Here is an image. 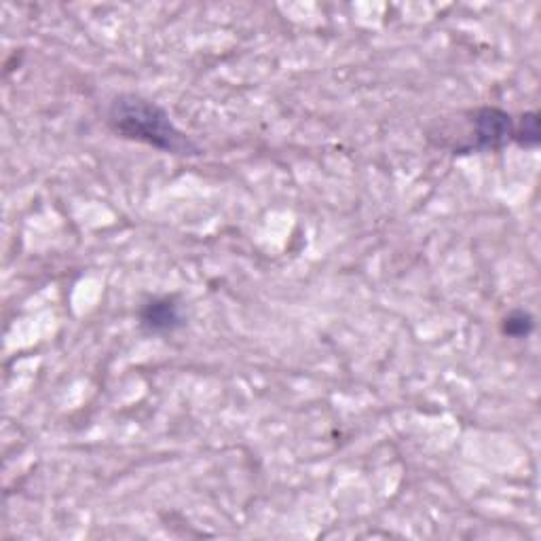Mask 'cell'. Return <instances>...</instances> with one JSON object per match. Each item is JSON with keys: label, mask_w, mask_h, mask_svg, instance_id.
I'll list each match as a JSON object with an SVG mask.
<instances>
[{"label": "cell", "mask_w": 541, "mask_h": 541, "mask_svg": "<svg viewBox=\"0 0 541 541\" xmlns=\"http://www.w3.org/2000/svg\"><path fill=\"white\" fill-rule=\"evenodd\" d=\"M108 125L121 138L155 146L163 153L180 157L201 153V148L180 132L159 104L134 96V93H123L110 102Z\"/></svg>", "instance_id": "1"}, {"label": "cell", "mask_w": 541, "mask_h": 541, "mask_svg": "<svg viewBox=\"0 0 541 541\" xmlns=\"http://www.w3.org/2000/svg\"><path fill=\"white\" fill-rule=\"evenodd\" d=\"M514 140V119L501 108L482 106L470 113V138L455 153L499 151Z\"/></svg>", "instance_id": "2"}, {"label": "cell", "mask_w": 541, "mask_h": 541, "mask_svg": "<svg viewBox=\"0 0 541 541\" xmlns=\"http://www.w3.org/2000/svg\"><path fill=\"white\" fill-rule=\"evenodd\" d=\"M140 322L151 332H172L184 324V317L174 296H161L142 307Z\"/></svg>", "instance_id": "3"}, {"label": "cell", "mask_w": 541, "mask_h": 541, "mask_svg": "<svg viewBox=\"0 0 541 541\" xmlns=\"http://www.w3.org/2000/svg\"><path fill=\"white\" fill-rule=\"evenodd\" d=\"M533 328H535L533 315L525 309L510 311L506 317H503V324H501L503 334H508V337L512 339H527L533 332Z\"/></svg>", "instance_id": "4"}, {"label": "cell", "mask_w": 541, "mask_h": 541, "mask_svg": "<svg viewBox=\"0 0 541 541\" xmlns=\"http://www.w3.org/2000/svg\"><path fill=\"white\" fill-rule=\"evenodd\" d=\"M541 140L539 129V115L537 113H525L518 123H514V142L525 148H535Z\"/></svg>", "instance_id": "5"}]
</instances>
